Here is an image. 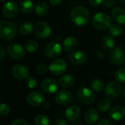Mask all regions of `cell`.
Returning a JSON list of instances; mask_svg holds the SVG:
<instances>
[{"mask_svg": "<svg viewBox=\"0 0 125 125\" xmlns=\"http://www.w3.org/2000/svg\"><path fill=\"white\" fill-rule=\"evenodd\" d=\"M69 61L74 65H82L85 64L88 60V55L85 51H77L71 52L69 56Z\"/></svg>", "mask_w": 125, "mask_h": 125, "instance_id": "obj_11", "label": "cell"}, {"mask_svg": "<svg viewBox=\"0 0 125 125\" xmlns=\"http://www.w3.org/2000/svg\"><path fill=\"white\" fill-rule=\"evenodd\" d=\"M35 70L38 74H46L48 70H49V67L46 64L43 63H41L38 64L36 67H35Z\"/></svg>", "mask_w": 125, "mask_h": 125, "instance_id": "obj_33", "label": "cell"}, {"mask_svg": "<svg viewBox=\"0 0 125 125\" xmlns=\"http://www.w3.org/2000/svg\"><path fill=\"white\" fill-rule=\"evenodd\" d=\"M102 3L104 6L106 7L107 8H111L115 5L116 1L115 0H103Z\"/></svg>", "mask_w": 125, "mask_h": 125, "instance_id": "obj_36", "label": "cell"}, {"mask_svg": "<svg viewBox=\"0 0 125 125\" xmlns=\"http://www.w3.org/2000/svg\"><path fill=\"white\" fill-rule=\"evenodd\" d=\"M101 42L102 46L108 50H111L115 46V41L113 38L111 36H105L102 39Z\"/></svg>", "mask_w": 125, "mask_h": 125, "instance_id": "obj_26", "label": "cell"}, {"mask_svg": "<svg viewBox=\"0 0 125 125\" xmlns=\"http://www.w3.org/2000/svg\"><path fill=\"white\" fill-rule=\"evenodd\" d=\"M43 107L45 108H46V109H49V108H50V104L49 103H43Z\"/></svg>", "mask_w": 125, "mask_h": 125, "instance_id": "obj_43", "label": "cell"}, {"mask_svg": "<svg viewBox=\"0 0 125 125\" xmlns=\"http://www.w3.org/2000/svg\"><path fill=\"white\" fill-rule=\"evenodd\" d=\"M92 24L97 29H106L111 25V18L105 12H97L92 18Z\"/></svg>", "mask_w": 125, "mask_h": 125, "instance_id": "obj_3", "label": "cell"}, {"mask_svg": "<svg viewBox=\"0 0 125 125\" xmlns=\"http://www.w3.org/2000/svg\"><path fill=\"white\" fill-rule=\"evenodd\" d=\"M4 57H5V50L1 45H0V62L2 61L4 59Z\"/></svg>", "mask_w": 125, "mask_h": 125, "instance_id": "obj_41", "label": "cell"}, {"mask_svg": "<svg viewBox=\"0 0 125 125\" xmlns=\"http://www.w3.org/2000/svg\"><path fill=\"white\" fill-rule=\"evenodd\" d=\"M10 111V106L4 103H0V116H7Z\"/></svg>", "mask_w": 125, "mask_h": 125, "instance_id": "obj_35", "label": "cell"}, {"mask_svg": "<svg viewBox=\"0 0 125 125\" xmlns=\"http://www.w3.org/2000/svg\"><path fill=\"white\" fill-rule=\"evenodd\" d=\"M34 122L36 125H49L50 124V120L46 116L39 114L35 118Z\"/></svg>", "mask_w": 125, "mask_h": 125, "instance_id": "obj_30", "label": "cell"}, {"mask_svg": "<svg viewBox=\"0 0 125 125\" xmlns=\"http://www.w3.org/2000/svg\"><path fill=\"white\" fill-rule=\"evenodd\" d=\"M75 82V78L71 75H65L60 79V85L63 88H70L74 85Z\"/></svg>", "mask_w": 125, "mask_h": 125, "instance_id": "obj_22", "label": "cell"}, {"mask_svg": "<svg viewBox=\"0 0 125 125\" xmlns=\"http://www.w3.org/2000/svg\"><path fill=\"white\" fill-rule=\"evenodd\" d=\"M25 83L27 87L29 89H34L37 86V81L34 77H27L25 80Z\"/></svg>", "mask_w": 125, "mask_h": 125, "instance_id": "obj_34", "label": "cell"}, {"mask_svg": "<svg viewBox=\"0 0 125 125\" xmlns=\"http://www.w3.org/2000/svg\"><path fill=\"white\" fill-rule=\"evenodd\" d=\"M34 29L33 24L29 22H25L22 23L19 27V32L22 34H29Z\"/></svg>", "mask_w": 125, "mask_h": 125, "instance_id": "obj_27", "label": "cell"}, {"mask_svg": "<svg viewBox=\"0 0 125 125\" xmlns=\"http://www.w3.org/2000/svg\"><path fill=\"white\" fill-rule=\"evenodd\" d=\"M72 22L79 26L86 25L90 20V12L84 6H77L73 8L70 13Z\"/></svg>", "mask_w": 125, "mask_h": 125, "instance_id": "obj_1", "label": "cell"}, {"mask_svg": "<svg viewBox=\"0 0 125 125\" xmlns=\"http://www.w3.org/2000/svg\"><path fill=\"white\" fill-rule=\"evenodd\" d=\"M97 54H99V57H104V55L102 53H100V52H97Z\"/></svg>", "mask_w": 125, "mask_h": 125, "instance_id": "obj_44", "label": "cell"}, {"mask_svg": "<svg viewBox=\"0 0 125 125\" xmlns=\"http://www.w3.org/2000/svg\"><path fill=\"white\" fill-rule=\"evenodd\" d=\"M111 106V102L109 100V98L108 99H107V98L102 99L97 104L98 109L102 112H106L107 111H108L110 109Z\"/></svg>", "mask_w": 125, "mask_h": 125, "instance_id": "obj_28", "label": "cell"}, {"mask_svg": "<svg viewBox=\"0 0 125 125\" xmlns=\"http://www.w3.org/2000/svg\"><path fill=\"white\" fill-rule=\"evenodd\" d=\"M91 86L92 88V89L97 92V93H100L104 90L105 88V85L104 83L102 80L99 79V78H95L91 82Z\"/></svg>", "mask_w": 125, "mask_h": 125, "instance_id": "obj_25", "label": "cell"}, {"mask_svg": "<svg viewBox=\"0 0 125 125\" xmlns=\"http://www.w3.org/2000/svg\"><path fill=\"white\" fill-rule=\"evenodd\" d=\"M35 10L38 16H44L48 12L49 10L48 4L45 1H39L36 4Z\"/></svg>", "mask_w": 125, "mask_h": 125, "instance_id": "obj_24", "label": "cell"}, {"mask_svg": "<svg viewBox=\"0 0 125 125\" xmlns=\"http://www.w3.org/2000/svg\"><path fill=\"white\" fill-rule=\"evenodd\" d=\"M29 122H27L26 120L24 119H18L16 120H14L12 122V125H29Z\"/></svg>", "mask_w": 125, "mask_h": 125, "instance_id": "obj_37", "label": "cell"}, {"mask_svg": "<svg viewBox=\"0 0 125 125\" xmlns=\"http://www.w3.org/2000/svg\"><path fill=\"white\" fill-rule=\"evenodd\" d=\"M66 62L63 59H59L53 61L50 64L49 67V70L54 75H60L66 71Z\"/></svg>", "mask_w": 125, "mask_h": 125, "instance_id": "obj_9", "label": "cell"}, {"mask_svg": "<svg viewBox=\"0 0 125 125\" xmlns=\"http://www.w3.org/2000/svg\"><path fill=\"white\" fill-rule=\"evenodd\" d=\"M112 17L115 21L117 23L125 25V10L121 7H116L113 9Z\"/></svg>", "mask_w": 125, "mask_h": 125, "instance_id": "obj_21", "label": "cell"}, {"mask_svg": "<svg viewBox=\"0 0 125 125\" xmlns=\"http://www.w3.org/2000/svg\"><path fill=\"white\" fill-rule=\"evenodd\" d=\"M81 114L80 108L77 105H71L65 111V116L69 121H76L79 119Z\"/></svg>", "mask_w": 125, "mask_h": 125, "instance_id": "obj_18", "label": "cell"}, {"mask_svg": "<svg viewBox=\"0 0 125 125\" xmlns=\"http://www.w3.org/2000/svg\"><path fill=\"white\" fill-rule=\"evenodd\" d=\"M18 12V4L15 1H7L5 3L2 8L3 15L8 18H14L17 15Z\"/></svg>", "mask_w": 125, "mask_h": 125, "instance_id": "obj_13", "label": "cell"}, {"mask_svg": "<svg viewBox=\"0 0 125 125\" xmlns=\"http://www.w3.org/2000/svg\"><path fill=\"white\" fill-rule=\"evenodd\" d=\"M42 90L47 94L55 93L59 89L58 82L54 78H46L41 83Z\"/></svg>", "mask_w": 125, "mask_h": 125, "instance_id": "obj_14", "label": "cell"}, {"mask_svg": "<svg viewBox=\"0 0 125 125\" xmlns=\"http://www.w3.org/2000/svg\"><path fill=\"white\" fill-rule=\"evenodd\" d=\"M35 9L34 3L32 0H24L20 4V10L23 13H30Z\"/></svg>", "mask_w": 125, "mask_h": 125, "instance_id": "obj_23", "label": "cell"}, {"mask_svg": "<svg viewBox=\"0 0 125 125\" xmlns=\"http://www.w3.org/2000/svg\"><path fill=\"white\" fill-rule=\"evenodd\" d=\"M7 53L8 56L15 59H19L24 57L25 52L21 45L17 43L10 44L7 48Z\"/></svg>", "mask_w": 125, "mask_h": 125, "instance_id": "obj_10", "label": "cell"}, {"mask_svg": "<svg viewBox=\"0 0 125 125\" xmlns=\"http://www.w3.org/2000/svg\"><path fill=\"white\" fill-rule=\"evenodd\" d=\"M26 100L29 105L37 107L43 104L45 98L41 93L38 92H32L27 94Z\"/></svg>", "mask_w": 125, "mask_h": 125, "instance_id": "obj_12", "label": "cell"}, {"mask_svg": "<svg viewBox=\"0 0 125 125\" xmlns=\"http://www.w3.org/2000/svg\"><path fill=\"white\" fill-rule=\"evenodd\" d=\"M77 97L79 102L83 105H91L96 100V95L94 92L87 87H81L77 92Z\"/></svg>", "mask_w": 125, "mask_h": 125, "instance_id": "obj_4", "label": "cell"}, {"mask_svg": "<svg viewBox=\"0 0 125 125\" xmlns=\"http://www.w3.org/2000/svg\"><path fill=\"white\" fill-rule=\"evenodd\" d=\"M122 92V86L119 82L111 81L105 87V95L111 100L116 99L119 97Z\"/></svg>", "mask_w": 125, "mask_h": 125, "instance_id": "obj_5", "label": "cell"}, {"mask_svg": "<svg viewBox=\"0 0 125 125\" xmlns=\"http://www.w3.org/2000/svg\"><path fill=\"white\" fill-rule=\"evenodd\" d=\"M119 1L121 3H124V4L125 3V0H119Z\"/></svg>", "mask_w": 125, "mask_h": 125, "instance_id": "obj_45", "label": "cell"}, {"mask_svg": "<svg viewBox=\"0 0 125 125\" xmlns=\"http://www.w3.org/2000/svg\"><path fill=\"white\" fill-rule=\"evenodd\" d=\"M62 51V48L60 43L57 41H52L48 43L44 49L45 55L50 59L57 57Z\"/></svg>", "mask_w": 125, "mask_h": 125, "instance_id": "obj_6", "label": "cell"}, {"mask_svg": "<svg viewBox=\"0 0 125 125\" xmlns=\"http://www.w3.org/2000/svg\"><path fill=\"white\" fill-rule=\"evenodd\" d=\"M55 102L60 105H66L69 104L72 100V94L66 90H60L57 92L55 97Z\"/></svg>", "mask_w": 125, "mask_h": 125, "instance_id": "obj_15", "label": "cell"}, {"mask_svg": "<svg viewBox=\"0 0 125 125\" xmlns=\"http://www.w3.org/2000/svg\"><path fill=\"white\" fill-rule=\"evenodd\" d=\"M110 61L114 65H122L125 63V53L121 46H117L110 54Z\"/></svg>", "mask_w": 125, "mask_h": 125, "instance_id": "obj_7", "label": "cell"}, {"mask_svg": "<svg viewBox=\"0 0 125 125\" xmlns=\"http://www.w3.org/2000/svg\"><path fill=\"white\" fill-rule=\"evenodd\" d=\"M34 31L35 35L41 39H46L52 33L50 26L45 22H39L34 27Z\"/></svg>", "mask_w": 125, "mask_h": 125, "instance_id": "obj_8", "label": "cell"}, {"mask_svg": "<svg viewBox=\"0 0 125 125\" xmlns=\"http://www.w3.org/2000/svg\"><path fill=\"white\" fill-rule=\"evenodd\" d=\"M63 1V0H49L50 4L52 5H55V6L60 4Z\"/></svg>", "mask_w": 125, "mask_h": 125, "instance_id": "obj_42", "label": "cell"}, {"mask_svg": "<svg viewBox=\"0 0 125 125\" xmlns=\"http://www.w3.org/2000/svg\"><path fill=\"white\" fill-rule=\"evenodd\" d=\"M123 95H124V97L125 98V89H124V91H123Z\"/></svg>", "mask_w": 125, "mask_h": 125, "instance_id": "obj_46", "label": "cell"}, {"mask_svg": "<svg viewBox=\"0 0 125 125\" xmlns=\"http://www.w3.org/2000/svg\"><path fill=\"white\" fill-rule=\"evenodd\" d=\"M102 1L103 0H88V2L92 6H98L102 3Z\"/></svg>", "mask_w": 125, "mask_h": 125, "instance_id": "obj_39", "label": "cell"}, {"mask_svg": "<svg viewBox=\"0 0 125 125\" xmlns=\"http://www.w3.org/2000/svg\"><path fill=\"white\" fill-rule=\"evenodd\" d=\"M99 119V113L94 108L89 109L85 114V121L88 125H94Z\"/></svg>", "mask_w": 125, "mask_h": 125, "instance_id": "obj_20", "label": "cell"}, {"mask_svg": "<svg viewBox=\"0 0 125 125\" xmlns=\"http://www.w3.org/2000/svg\"><path fill=\"white\" fill-rule=\"evenodd\" d=\"M24 46H25V49L28 52H30V53L35 52L38 49V45L37 42H35V40H32L27 41L25 42Z\"/></svg>", "mask_w": 125, "mask_h": 125, "instance_id": "obj_31", "label": "cell"}, {"mask_svg": "<svg viewBox=\"0 0 125 125\" xmlns=\"http://www.w3.org/2000/svg\"><path fill=\"white\" fill-rule=\"evenodd\" d=\"M109 115L114 121H122L125 119V107L117 105L113 107L109 112Z\"/></svg>", "mask_w": 125, "mask_h": 125, "instance_id": "obj_17", "label": "cell"}, {"mask_svg": "<svg viewBox=\"0 0 125 125\" xmlns=\"http://www.w3.org/2000/svg\"><path fill=\"white\" fill-rule=\"evenodd\" d=\"M98 125H113V121H111L110 119H103L102 120H100L98 123Z\"/></svg>", "mask_w": 125, "mask_h": 125, "instance_id": "obj_38", "label": "cell"}, {"mask_svg": "<svg viewBox=\"0 0 125 125\" xmlns=\"http://www.w3.org/2000/svg\"><path fill=\"white\" fill-rule=\"evenodd\" d=\"M78 47V41L77 40L73 37L70 36L65 39L63 42V48L67 52H74Z\"/></svg>", "mask_w": 125, "mask_h": 125, "instance_id": "obj_19", "label": "cell"}, {"mask_svg": "<svg viewBox=\"0 0 125 125\" xmlns=\"http://www.w3.org/2000/svg\"><path fill=\"white\" fill-rule=\"evenodd\" d=\"M122 27L119 24H111L109 27V33L113 37H119L122 33Z\"/></svg>", "mask_w": 125, "mask_h": 125, "instance_id": "obj_29", "label": "cell"}, {"mask_svg": "<svg viewBox=\"0 0 125 125\" xmlns=\"http://www.w3.org/2000/svg\"><path fill=\"white\" fill-rule=\"evenodd\" d=\"M115 78L119 83H125V67H122L116 70Z\"/></svg>", "mask_w": 125, "mask_h": 125, "instance_id": "obj_32", "label": "cell"}, {"mask_svg": "<svg viewBox=\"0 0 125 125\" xmlns=\"http://www.w3.org/2000/svg\"><path fill=\"white\" fill-rule=\"evenodd\" d=\"M54 124L55 125H66L67 123L65 120H63V119H57L55 120V122H54Z\"/></svg>", "mask_w": 125, "mask_h": 125, "instance_id": "obj_40", "label": "cell"}, {"mask_svg": "<svg viewBox=\"0 0 125 125\" xmlns=\"http://www.w3.org/2000/svg\"><path fill=\"white\" fill-rule=\"evenodd\" d=\"M12 75L15 78L18 80L26 79L29 76V70L24 65L17 64L13 67Z\"/></svg>", "mask_w": 125, "mask_h": 125, "instance_id": "obj_16", "label": "cell"}, {"mask_svg": "<svg viewBox=\"0 0 125 125\" xmlns=\"http://www.w3.org/2000/svg\"><path fill=\"white\" fill-rule=\"evenodd\" d=\"M17 33L16 26L8 21H0V37L5 40H12Z\"/></svg>", "mask_w": 125, "mask_h": 125, "instance_id": "obj_2", "label": "cell"}]
</instances>
